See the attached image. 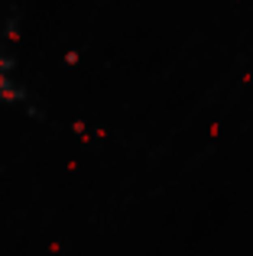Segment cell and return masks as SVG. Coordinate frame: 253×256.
<instances>
[{"instance_id": "1", "label": "cell", "mask_w": 253, "mask_h": 256, "mask_svg": "<svg viewBox=\"0 0 253 256\" xmlns=\"http://www.w3.org/2000/svg\"><path fill=\"white\" fill-rule=\"evenodd\" d=\"M26 100V91L13 82V62L0 52V104H20Z\"/></svg>"}]
</instances>
